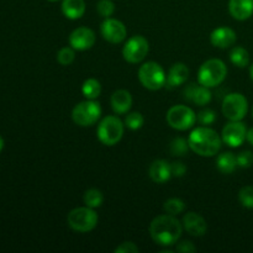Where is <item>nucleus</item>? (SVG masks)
<instances>
[{"mask_svg": "<svg viewBox=\"0 0 253 253\" xmlns=\"http://www.w3.org/2000/svg\"><path fill=\"white\" fill-rule=\"evenodd\" d=\"M252 115H253V108H252Z\"/></svg>", "mask_w": 253, "mask_h": 253, "instance_id": "nucleus-41", "label": "nucleus"}, {"mask_svg": "<svg viewBox=\"0 0 253 253\" xmlns=\"http://www.w3.org/2000/svg\"><path fill=\"white\" fill-rule=\"evenodd\" d=\"M247 127L242 121H230L221 132L222 142L231 148H237L246 141Z\"/></svg>", "mask_w": 253, "mask_h": 253, "instance_id": "nucleus-11", "label": "nucleus"}, {"mask_svg": "<svg viewBox=\"0 0 253 253\" xmlns=\"http://www.w3.org/2000/svg\"><path fill=\"white\" fill-rule=\"evenodd\" d=\"M83 202L86 207L91 208V209H96V208H100L103 205L104 195L99 189L91 188V189H88L84 193Z\"/></svg>", "mask_w": 253, "mask_h": 253, "instance_id": "nucleus-25", "label": "nucleus"}, {"mask_svg": "<svg viewBox=\"0 0 253 253\" xmlns=\"http://www.w3.org/2000/svg\"><path fill=\"white\" fill-rule=\"evenodd\" d=\"M62 14L69 20H78L85 14L84 0H62Z\"/></svg>", "mask_w": 253, "mask_h": 253, "instance_id": "nucleus-21", "label": "nucleus"}, {"mask_svg": "<svg viewBox=\"0 0 253 253\" xmlns=\"http://www.w3.org/2000/svg\"><path fill=\"white\" fill-rule=\"evenodd\" d=\"M239 200L247 209H253V185H246L239 192Z\"/></svg>", "mask_w": 253, "mask_h": 253, "instance_id": "nucleus-31", "label": "nucleus"}, {"mask_svg": "<svg viewBox=\"0 0 253 253\" xmlns=\"http://www.w3.org/2000/svg\"><path fill=\"white\" fill-rule=\"evenodd\" d=\"M230 61L239 68H246L250 64V53L245 47L236 46L230 52Z\"/></svg>", "mask_w": 253, "mask_h": 253, "instance_id": "nucleus-24", "label": "nucleus"}, {"mask_svg": "<svg viewBox=\"0 0 253 253\" xmlns=\"http://www.w3.org/2000/svg\"><path fill=\"white\" fill-rule=\"evenodd\" d=\"M183 224L169 214L160 215L151 221L150 235L156 245L170 247L178 244L183 232Z\"/></svg>", "mask_w": 253, "mask_h": 253, "instance_id": "nucleus-1", "label": "nucleus"}, {"mask_svg": "<svg viewBox=\"0 0 253 253\" xmlns=\"http://www.w3.org/2000/svg\"><path fill=\"white\" fill-rule=\"evenodd\" d=\"M168 125L177 131H187L197 123V114L187 105H174L166 115Z\"/></svg>", "mask_w": 253, "mask_h": 253, "instance_id": "nucleus-8", "label": "nucleus"}, {"mask_svg": "<svg viewBox=\"0 0 253 253\" xmlns=\"http://www.w3.org/2000/svg\"><path fill=\"white\" fill-rule=\"evenodd\" d=\"M226 76L227 67L221 59H208L198 71V83L211 89L220 85L226 79Z\"/></svg>", "mask_w": 253, "mask_h": 253, "instance_id": "nucleus-3", "label": "nucleus"}, {"mask_svg": "<svg viewBox=\"0 0 253 253\" xmlns=\"http://www.w3.org/2000/svg\"><path fill=\"white\" fill-rule=\"evenodd\" d=\"M111 109L116 115H124L130 111L132 106V95L126 89H118L111 94Z\"/></svg>", "mask_w": 253, "mask_h": 253, "instance_id": "nucleus-18", "label": "nucleus"}, {"mask_svg": "<svg viewBox=\"0 0 253 253\" xmlns=\"http://www.w3.org/2000/svg\"><path fill=\"white\" fill-rule=\"evenodd\" d=\"M2 148H4V140H2V137L0 136V152L2 151Z\"/></svg>", "mask_w": 253, "mask_h": 253, "instance_id": "nucleus-39", "label": "nucleus"}, {"mask_svg": "<svg viewBox=\"0 0 253 253\" xmlns=\"http://www.w3.org/2000/svg\"><path fill=\"white\" fill-rule=\"evenodd\" d=\"M100 34L103 39L108 41L109 43L118 44L125 41L126 36H127V30H126L124 22H121L120 20L108 17L101 22Z\"/></svg>", "mask_w": 253, "mask_h": 253, "instance_id": "nucleus-12", "label": "nucleus"}, {"mask_svg": "<svg viewBox=\"0 0 253 253\" xmlns=\"http://www.w3.org/2000/svg\"><path fill=\"white\" fill-rule=\"evenodd\" d=\"M237 166V158L232 152H222L216 157V168L222 174H231Z\"/></svg>", "mask_w": 253, "mask_h": 253, "instance_id": "nucleus-22", "label": "nucleus"}, {"mask_svg": "<svg viewBox=\"0 0 253 253\" xmlns=\"http://www.w3.org/2000/svg\"><path fill=\"white\" fill-rule=\"evenodd\" d=\"M82 94L85 99L96 100L101 94V84L98 79L88 78L82 84Z\"/></svg>", "mask_w": 253, "mask_h": 253, "instance_id": "nucleus-23", "label": "nucleus"}, {"mask_svg": "<svg viewBox=\"0 0 253 253\" xmlns=\"http://www.w3.org/2000/svg\"><path fill=\"white\" fill-rule=\"evenodd\" d=\"M229 11L235 20L245 21L253 15V0H230Z\"/></svg>", "mask_w": 253, "mask_h": 253, "instance_id": "nucleus-20", "label": "nucleus"}, {"mask_svg": "<svg viewBox=\"0 0 253 253\" xmlns=\"http://www.w3.org/2000/svg\"><path fill=\"white\" fill-rule=\"evenodd\" d=\"M96 35L89 27H77L71 32L68 37L69 46L73 47L76 51H88L95 44Z\"/></svg>", "mask_w": 253, "mask_h": 253, "instance_id": "nucleus-13", "label": "nucleus"}, {"mask_svg": "<svg viewBox=\"0 0 253 253\" xmlns=\"http://www.w3.org/2000/svg\"><path fill=\"white\" fill-rule=\"evenodd\" d=\"M124 124H125V127L130 128V130L132 131H137L140 130L143 126V124H145V118H143L142 114L138 113V111H133V113H128L127 115H126Z\"/></svg>", "mask_w": 253, "mask_h": 253, "instance_id": "nucleus-28", "label": "nucleus"}, {"mask_svg": "<svg viewBox=\"0 0 253 253\" xmlns=\"http://www.w3.org/2000/svg\"><path fill=\"white\" fill-rule=\"evenodd\" d=\"M170 166H172L173 177L180 178L185 174V172H187V166L183 162H180V161H175V162L170 163Z\"/></svg>", "mask_w": 253, "mask_h": 253, "instance_id": "nucleus-35", "label": "nucleus"}, {"mask_svg": "<svg viewBox=\"0 0 253 253\" xmlns=\"http://www.w3.org/2000/svg\"><path fill=\"white\" fill-rule=\"evenodd\" d=\"M101 111L103 110H101L99 101L85 99L73 108L72 120L74 121L76 125L82 126V127H89V126L95 125L100 120Z\"/></svg>", "mask_w": 253, "mask_h": 253, "instance_id": "nucleus-7", "label": "nucleus"}, {"mask_svg": "<svg viewBox=\"0 0 253 253\" xmlns=\"http://www.w3.org/2000/svg\"><path fill=\"white\" fill-rule=\"evenodd\" d=\"M137 77L143 88L152 91L162 89L163 86H166V82H167V74L163 67L153 61L143 63L138 68Z\"/></svg>", "mask_w": 253, "mask_h": 253, "instance_id": "nucleus-5", "label": "nucleus"}, {"mask_svg": "<svg viewBox=\"0 0 253 253\" xmlns=\"http://www.w3.org/2000/svg\"><path fill=\"white\" fill-rule=\"evenodd\" d=\"M183 229L190 235V236L194 237H202L207 234L208 225L207 221L204 220V217L202 215L197 214V212L189 211L183 216L182 220Z\"/></svg>", "mask_w": 253, "mask_h": 253, "instance_id": "nucleus-15", "label": "nucleus"}, {"mask_svg": "<svg viewBox=\"0 0 253 253\" xmlns=\"http://www.w3.org/2000/svg\"><path fill=\"white\" fill-rule=\"evenodd\" d=\"M116 253H138L140 252V249L136 246L133 242L126 241L123 242V244L119 245L115 250H114Z\"/></svg>", "mask_w": 253, "mask_h": 253, "instance_id": "nucleus-34", "label": "nucleus"}, {"mask_svg": "<svg viewBox=\"0 0 253 253\" xmlns=\"http://www.w3.org/2000/svg\"><path fill=\"white\" fill-rule=\"evenodd\" d=\"M222 114L229 121H242L249 111V101L241 93H230L222 100Z\"/></svg>", "mask_w": 253, "mask_h": 253, "instance_id": "nucleus-9", "label": "nucleus"}, {"mask_svg": "<svg viewBox=\"0 0 253 253\" xmlns=\"http://www.w3.org/2000/svg\"><path fill=\"white\" fill-rule=\"evenodd\" d=\"M96 11L104 19L111 17L115 12V4L113 0H99L96 4Z\"/></svg>", "mask_w": 253, "mask_h": 253, "instance_id": "nucleus-30", "label": "nucleus"}, {"mask_svg": "<svg viewBox=\"0 0 253 253\" xmlns=\"http://www.w3.org/2000/svg\"><path fill=\"white\" fill-rule=\"evenodd\" d=\"M246 140L249 141V142L251 143V145L253 146V127H251L249 131H247V137H246Z\"/></svg>", "mask_w": 253, "mask_h": 253, "instance_id": "nucleus-37", "label": "nucleus"}, {"mask_svg": "<svg viewBox=\"0 0 253 253\" xmlns=\"http://www.w3.org/2000/svg\"><path fill=\"white\" fill-rule=\"evenodd\" d=\"M163 210L166 211V214L177 216V215L182 214L185 210V203L182 199H179V198H170V199L165 202Z\"/></svg>", "mask_w": 253, "mask_h": 253, "instance_id": "nucleus-26", "label": "nucleus"}, {"mask_svg": "<svg viewBox=\"0 0 253 253\" xmlns=\"http://www.w3.org/2000/svg\"><path fill=\"white\" fill-rule=\"evenodd\" d=\"M190 147L188 140L183 137H175L174 140L170 142L169 145V151L173 156H177V157H183V156L187 155L189 152Z\"/></svg>", "mask_w": 253, "mask_h": 253, "instance_id": "nucleus-27", "label": "nucleus"}, {"mask_svg": "<svg viewBox=\"0 0 253 253\" xmlns=\"http://www.w3.org/2000/svg\"><path fill=\"white\" fill-rule=\"evenodd\" d=\"M237 166L241 168H250L253 165V152L252 151H242L236 156Z\"/></svg>", "mask_w": 253, "mask_h": 253, "instance_id": "nucleus-33", "label": "nucleus"}, {"mask_svg": "<svg viewBox=\"0 0 253 253\" xmlns=\"http://www.w3.org/2000/svg\"><path fill=\"white\" fill-rule=\"evenodd\" d=\"M250 78H251V81L253 82V63L250 66Z\"/></svg>", "mask_w": 253, "mask_h": 253, "instance_id": "nucleus-38", "label": "nucleus"}, {"mask_svg": "<svg viewBox=\"0 0 253 253\" xmlns=\"http://www.w3.org/2000/svg\"><path fill=\"white\" fill-rule=\"evenodd\" d=\"M150 51V43L142 35L131 36L125 42L123 48V57L131 64H137L146 58Z\"/></svg>", "mask_w": 253, "mask_h": 253, "instance_id": "nucleus-10", "label": "nucleus"}, {"mask_svg": "<svg viewBox=\"0 0 253 253\" xmlns=\"http://www.w3.org/2000/svg\"><path fill=\"white\" fill-rule=\"evenodd\" d=\"M125 131V124L115 115L101 119L96 130L98 140L105 146H115L121 141Z\"/></svg>", "mask_w": 253, "mask_h": 253, "instance_id": "nucleus-4", "label": "nucleus"}, {"mask_svg": "<svg viewBox=\"0 0 253 253\" xmlns=\"http://www.w3.org/2000/svg\"><path fill=\"white\" fill-rule=\"evenodd\" d=\"M48 1H51V2H56V1H59V0H48Z\"/></svg>", "mask_w": 253, "mask_h": 253, "instance_id": "nucleus-40", "label": "nucleus"}, {"mask_svg": "<svg viewBox=\"0 0 253 253\" xmlns=\"http://www.w3.org/2000/svg\"><path fill=\"white\" fill-rule=\"evenodd\" d=\"M215 120H216V113L209 108L203 109L197 114V121L203 126L212 125Z\"/></svg>", "mask_w": 253, "mask_h": 253, "instance_id": "nucleus-32", "label": "nucleus"}, {"mask_svg": "<svg viewBox=\"0 0 253 253\" xmlns=\"http://www.w3.org/2000/svg\"><path fill=\"white\" fill-rule=\"evenodd\" d=\"M99 221V216L96 214L95 209H91L89 207H81L71 210L67 216V224L73 231L85 232L93 231L96 227Z\"/></svg>", "mask_w": 253, "mask_h": 253, "instance_id": "nucleus-6", "label": "nucleus"}, {"mask_svg": "<svg viewBox=\"0 0 253 253\" xmlns=\"http://www.w3.org/2000/svg\"><path fill=\"white\" fill-rule=\"evenodd\" d=\"M237 35L231 27L220 26L210 34V42L214 47L226 49L236 43Z\"/></svg>", "mask_w": 253, "mask_h": 253, "instance_id": "nucleus-16", "label": "nucleus"}, {"mask_svg": "<svg viewBox=\"0 0 253 253\" xmlns=\"http://www.w3.org/2000/svg\"><path fill=\"white\" fill-rule=\"evenodd\" d=\"M189 78V68L187 64L182 62H177L169 68V72L167 74V82L166 86L168 88H177V86L183 85Z\"/></svg>", "mask_w": 253, "mask_h": 253, "instance_id": "nucleus-19", "label": "nucleus"}, {"mask_svg": "<svg viewBox=\"0 0 253 253\" xmlns=\"http://www.w3.org/2000/svg\"><path fill=\"white\" fill-rule=\"evenodd\" d=\"M184 98L198 106H207L211 101L212 94L208 86L199 83H192L184 89Z\"/></svg>", "mask_w": 253, "mask_h": 253, "instance_id": "nucleus-14", "label": "nucleus"}, {"mask_svg": "<svg viewBox=\"0 0 253 253\" xmlns=\"http://www.w3.org/2000/svg\"><path fill=\"white\" fill-rule=\"evenodd\" d=\"M175 251L180 253H193L197 251V247L193 245L192 241H182L180 244L177 245Z\"/></svg>", "mask_w": 253, "mask_h": 253, "instance_id": "nucleus-36", "label": "nucleus"}, {"mask_svg": "<svg viewBox=\"0 0 253 253\" xmlns=\"http://www.w3.org/2000/svg\"><path fill=\"white\" fill-rule=\"evenodd\" d=\"M148 175L152 179V182L157 183V184H163L173 177L172 166L165 160L153 161L148 168Z\"/></svg>", "mask_w": 253, "mask_h": 253, "instance_id": "nucleus-17", "label": "nucleus"}, {"mask_svg": "<svg viewBox=\"0 0 253 253\" xmlns=\"http://www.w3.org/2000/svg\"><path fill=\"white\" fill-rule=\"evenodd\" d=\"M76 59V49L71 46L62 47L58 52H57V62L61 66H69Z\"/></svg>", "mask_w": 253, "mask_h": 253, "instance_id": "nucleus-29", "label": "nucleus"}, {"mask_svg": "<svg viewBox=\"0 0 253 253\" xmlns=\"http://www.w3.org/2000/svg\"><path fill=\"white\" fill-rule=\"evenodd\" d=\"M190 150L202 157H214L220 152L222 146L221 135L214 128L208 126H199L190 132L188 137Z\"/></svg>", "mask_w": 253, "mask_h": 253, "instance_id": "nucleus-2", "label": "nucleus"}]
</instances>
